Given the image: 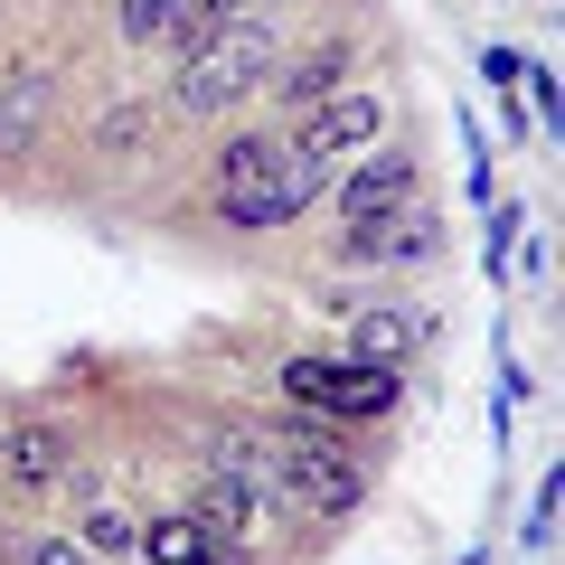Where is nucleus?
I'll list each match as a JSON object with an SVG mask.
<instances>
[{
	"label": "nucleus",
	"mask_w": 565,
	"mask_h": 565,
	"mask_svg": "<svg viewBox=\"0 0 565 565\" xmlns=\"http://www.w3.org/2000/svg\"><path fill=\"white\" fill-rule=\"evenodd\" d=\"M274 66H282V39H274L264 20H236V29H217V39H199V47L180 57L170 104H180V114H226V104L255 95Z\"/></svg>",
	"instance_id": "f257e3e1"
},
{
	"label": "nucleus",
	"mask_w": 565,
	"mask_h": 565,
	"mask_svg": "<svg viewBox=\"0 0 565 565\" xmlns=\"http://www.w3.org/2000/svg\"><path fill=\"white\" fill-rule=\"evenodd\" d=\"M274 471H282V500H302V509H321V519H340V509H359V490H367V471H359V452L330 434V424H282L274 434Z\"/></svg>",
	"instance_id": "f03ea898"
},
{
	"label": "nucleus",
	"mask_w": 565,
	"mask_h": 565,
	"mask_svg": "<svg viewBox=\"0 0 565 565\" xmlns=\"http://www.w3.org/2000/svg\"><path fill=\"white\" fill-rule=\"evenodd\" d=\"M282 396L311 415H386L396 405V367H359V359H282Z\"/></svg>",
	"instance_id": "7ed1b4c3"
},
{
	"label": "nucleus",
	"mask_w": 565,
	"mask_h": 565,
	"mask_svg": "<svg viewBox=\"0 0 565 565\" xmlns=\"http://www.w3.org/2000/svg\"><path fill=\"white\" fill-rule=\"evenodd\" d=\"M311 151V161H349V151H367V141H386V95H367V85H340V95H321L311 104V122L292 132Z\"/></svg>",
	"instance_id": "20e7f679"
},
{
	"label": "nucleus",
	"mask_w": 565,
	"mask_h": 565,
	"mask_svg": "<svg viewBox=\"0 0 565 565\" xmlns=\"http://www.w3.org/2000/svg\"><path fill=\"white\" fill-rule=\"evenodd\" d=\"M405 199H415V151L367 141V161L349 170V189H340V217H396Z\"/></svg>",
	"instance_id": "39448f33"
},
{
	"label": "nucleus",
	"mask_w": 565,
	"mask_h": 565,
	"mask_svg": "<svg viewBox=\"0 0 565 565\" xmlns=\"http://www.w3.org/2000/svg\"><path fill=\"white\" fill-rule=\"evenodd\" d=\"M424 349V311H405V302H359L349 311V359L359 367H405Z\"/></svg>",
	"instance_id": "423d86ee"
},
{
	"label": "nucleus",
	"mask_w": 565,
	"mask_h": 565,
	"mask_svg": "<svg viewBox=\"0 0 565 565\" xmlns=\"http://www.w3.org/2000/svg\"><path fill=\"white\" fill-rule=\"evenodd\" d=\"M207 471H226L236 490H255V509H292V500H282V471H274V434L226 424L217 444H207Z\"/></svg>",
	"instance_id": "0eeeda50"
},
{
	"label": "nucleus",
	"mask_w": 565,
	"mask_h": 565,
	"mask_svg": "<svg viewBox=\"0 0 565 565\" xmlns=\"http://www.w3.org/2000/svg\"><path fill=\"white\" fill-rule=\"evenodd\" d=\"M189 519H199L217 546H236V537H255L264 509H255V490H236L226 471H199V500H189Z\"/></svg>",
	"instance_id": "6e6552de"
},
{
	"label": "nucleus",
	"mask_w": 565,
	"mask_h": 565,
	"mask_svg": "<svg viewBox=\"0 0 565 565\" xmlns=\"http://www.w3.org/2000/svg\"><path fill=\"white\" fill-rule=\"evenodd\" d=\"M132 546H141L151 565H236V546H217L199 519H151Z\"/></svg>",
	"instance_id": "1a4fd4ad"
},
{
	"label": "nucleus",
	"mask_w": 565,
	"mask_h": 565,
	"mask_svg": "<svg viewBox=\"0 0 565 565\" xmlns=\"http://www.w3.org/2000/svg\"><path fill=\"white\" fill-rule=\"evenodd\" d=\"M10 481L20 490H57L66 481V434L57 424H10Z\"/></svg>",
	"instance_id": "9d476101"
},
{
	"label": "nucleus",
	"mask_w": 565,
	"mask_h": 565,
	"mask_svg": "<svg viewBox=\"0 0 565 565\" xmlns=\"http://www.w3.org/2000/svg\"><path fill=\"white\" fill-rule=\"evenodd\" d=\"M282 104H321V95H340V85H359V57L349 47H321V57H302V66H282V76H264Z\"/></svg>",
	"instance_id": "9b49d317"
},
{
	"label": "nucleus",
	"mask_w": 565,
	"mask_h": 565,
	"mask_svg": "<svg viewBox=\"0 0 565 565\" xmlns=\"http://www.w3.org/2000/svg\"><path fill=\"white\" fill-rule=\"evenodd\" d=\"M47 95H57V76H10V95H0V151H29L39 141Z\"/></svg>",
	"instance_id": "f8f14e48"
},
{
	"label": "nucleus",
	"mask_w": 565,
	"mask_h": 565,
	"mask_svg": "<svg viewBox=\"0 0 565 565\" xmlns=\"http://www.w3.org/2000/svg\"><path fill=\"white\" fill-rule=\"evenodd\" d=\"M236 20H255L245 0H180V20H170V39H180V47H199V39H217V29H236Z\"/></svg>",
	"instance_id": "ddd939ff"
},
{
	"label": "nucleus",
	"mask_w": 565,
	"mask_h": 565,
	"mask_svg": "<svg viewBox=\"0 0 565 565\" xmlns=\"http://www.w3.org/2000/svg\"><path fill=\"white\" fill-rule=\"evenodd\" d=\"M170 20H180V0H122L114 10L122 39H170Z\"/></svg>",
	"instance_id": "4468645a"
},
{
	"label": "nucleus",
	"mask_w": 565,
	"mask_h": 565,
	"mask_svg": "<svg viewBox=\"0 0 565 565\" xmlns=\"http://www.w3.org/2000/svg\"><path fill=\"white\" fill-rule=\"evenodd\" d=\"M132 537H141V527L122 519V509H85V546H104V556H122Z\"/></svg>",
	"instance_id": "2eb2a0df"
},
{
	"label": "nucleus",
	"mask_w": 565,
	"mask_h": 565,
	"mask_svg": "<svg viewBox=\"0 0 565 565\" xmlns=\"http://www.w3.org/2000/svg\"><path fill=\"white\" fill-rule=\"evenodd\" d=\"M141 132H151V114H141V104H114V114L95 122V141H104V151H122V141H141Z\"/></svg>",
	"instance_id": "dca6fc26"
},
{
	"label": "nucleus",
	"mask_w": 565,
	"mask_h": 565,
	"mask_svg": "<svg viewBox=\"0 0 565 565\" xmlns=\"http://www.w3.org/2000/svg\"><path fill=\"white\" fill-rule=\"evenodd\" d=\"M20 565H85V546H76V537H47V527H39V537L20 546Z\"/></svg>",
	"instance_id": "f3484780"
},
{
	"label": "nucleus",
	"mask_w": 565,
	"mask_h": 565,
	"mask_svg": "<svg viewBox=\"0 0 565 565\" xmlns=\"http://www.w3.org/2000/svg\"><path fill=\"white\" fill-rule=\"evenodd\" d=\"M0 565H10V556H0Z\"/></svg>",
	"instance_id": "a211bd4d"
}]
</instances>
